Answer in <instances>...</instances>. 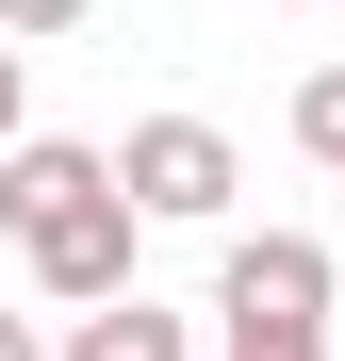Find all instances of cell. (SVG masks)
<instances>
[{
	"label": "cell",
	"instance_id": "obj_1",
	"mask_svg": "<svg viewBox=\"0 0 345 361\" xmlns=\"http://www.w3.org/2000/svg\"><path fill=\"white\" fill-rule=\"evenodd\" d=\"M214 329H230V361H329V247L313 230H247L214 263Z\"/></svg>",
	"mask_w": 345,
	"mask_h": 361
},
{
	"label": "cell",
	"instance_id": "obj_2",
	"mask_svg": "<svg viewBox=\"0 0 345 361\" xmlns=\"http://www.w3.org/2000/svg\"><path fill=\"white\" fill-rule=\"evenodd\" d=\"M99 180H115L132 214H164V230H214L247 164H230V132H214V115H132V148H99Z\"/></svg>",
	"mask_w": 345,
	"mask_h": 361
},
{
	"label": "cell",
	"instance_id": "obj_3",
	"mask_svg": "<svg viewBox=\"0 0 345 361\" xmlns=\"http://www.w3.org/2000/svg\"><path fill=\"white\" fill-rule=\"evenodd\" d=\"M132 230H148V214H132V197L99 180L83 214H49V230H33V295H66V312H99V295H132Z\"/></svg>",
	"mask_w": 345,
	"mask_h": 361
},
{
	"label": "cell",
	"instance_id": "obj_4",
	"mask_svg": "<svg viewBox=\"0 0 345 361\" xmlns=\"http://www.w3.org/2000/svg\"><path fill=\"white\" fill-rule=\"evenodd\" d=\"M83 197H99V148H66V132H17L0 148V230H17V247L49 214H83Z\"/></svg>",
	"mask_w": 345,
	"mask_h": 361
},
{
	"label": "cell",
	"instance_id": "obj_5",
	"mask_svg": "<svg viewBox=\"0 0 345 361\" xmlns=\"http://www.w3.org/2000/svg\"><path fill=\"white\" fill-rule=\"evenodd\" d=\"M66 361H198V329L164 312V295H99V312L66 329Z\"/></svg>",
	"mask_w": 345,
	"mask_h": 361
},
{
	"label": "cell",
	"instance_id": "obj_6",
	"mask_svg": "<svg viewBox=\"0 0 345 361\" xmlns=\"http://www.w3.org/2000/svg\"><path fill=\"white\" fill-rule=\"evenodd\" d=\"M296 148H313V164H345V66H313V82H296Z\"/></svg>",
	"mask_w": 345,
	"mask_h": 361
},
{
	"label": "cell",
	"instance_id": "obj_7",
	"mask_svg": "<svg viewBox=\"0 0 345 361\" xmlns=\"http://www.w3.org/2000/svg\"><path fill=\"white\" fill-rule=\"evenodd\" d=\"M99 0H0V49H49V33H83Z\"/></svg>",
	"mask_w": 345,
	"mask_h": 361
},
{
	"label": "cell",
	"instance_id": "obj_8",
	"mask_svg": "<svg viewBox=\"0 0 345 361\" xmlns=\"http://www.w3.org/2000/svg\"><path fill=\"white\" fill-rule=\"evenodd\" d=\"M17 66H33V49H0V148H17V132H33V115H17Z\"/></svg>",
	"mask_w": 345,
	"mask_h": 361
},
{
	"label": "cell",
	"instance_id": "obj_9",
	"mask_svg": "<svg viewBox=\"0 0 345 361\" xmlns=\"http://www.w3.org/2000/svg\"><path fill=\"white\" fill-rule=\"evenodd\" d=\"M0 361H49V345H33V312H0Z\"/></svg>",
	"mask_w": 345,
	"mask_h": 361
}]
</instances>
